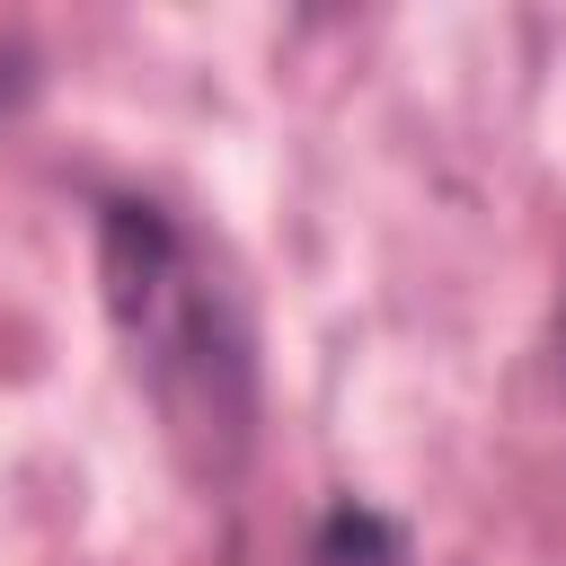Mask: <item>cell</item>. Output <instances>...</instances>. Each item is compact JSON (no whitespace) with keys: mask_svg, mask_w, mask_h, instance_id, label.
<instances>
[{"mask_svg":"<svg viewBox=\"0 0 566 566\" xmlns=\"http://www.w3.org/2000/svg\"><path fill=\"white\" fill-rule=\"evenodd\" d=\"M318 566H407V548H398V531H389L380 513L345 504V513H327V531H318Z\"/></svg>","mask_w":566,"mask_h":566,"instance_id":"obj_3","label":"cell"},{"mask_svg":"<svg viewBox=\"0 0 566 566\" xmlns=\"http://www.w3.org/2000/svg\"><path fill=\"white\" fill-rule=\"evenodd\" d=\"M97 256H106V301L124 327H142V310L159 301V283L177 274V230L150 212V203H115L106 230H97Z\"/></svg>","mask_w":566,"mask_h":566,"instance_id":"obj_2","label":"cell"},{"mask_svg":"<svg viewBox=\"0 0 566 566\" xmlns=\"http://www.w3.org/2000/svg\"><path fill=\"white\" fill-rule=\"evenodd\" d=\"M159 398H168L177 433L203 442L212 469L248 460V433H256V336H248V310L221 283H195L177 301V327H168V354H159Z\"/></svg>","mask_w":566,"mask_h":566,"instance_id":"obj_1","label":"cell"}]
</instances>
